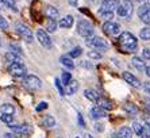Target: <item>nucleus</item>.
<instances>
[{"label":"nucleus","instance_id":"f257e3e1","mask_svg":"<svg viewBox=\"0 0 150 138\" xmlns=\"http://www.w3.org/2000/svg\"><path fill=\"white\" fill-rule=\"evenodd\" d=\"M119 43L126 53H134L138 49V41L135 35H133L130 31H123L119 35Z\"/></svg>","mask_w":150,"mask_h":138},{"label":"nucleus","instance_id":"f03ea898","mask_svg":"<svg viewBox=\"0 0 150 138\" xmlns=\"http://www.w3.org/2000/svg\"><path fill=\"white\" fill-rule=\"evenodd\" d=\"M85 43H87L88 48L95 49V50H107L110 48V43L105 41L104 38L98 37V35H92L89 38H85Z\"/></svg>","mask_w":150,"mask_h":138},{"label":"nucleus","instance_id":"7ed1b4c3","mask_svg":"<svg viewBox=\"0 0 150 138\" xmlns=\"http://www.w3.org/2000/svg\"><path fill=\"white\" fill-rule=\"evenodd\" d=\"M77 33L84 37V38H89L92 35H95V28L93 24L91 22L85 21V19H81L79 23H77Z\"/></svg>","mask_w":150,"mask_h":138},{"label":"nucleus","instance_id":"20e7f679","mask_svg":"<svg viewBox=\"0 0 150 138\" xmlns=\"http://www.w3.org/2000/svg\"><path fill=\"white\" fill-rule=\"evenodd\" d=\"M116 12L119 16L122 18H131L134 12V4L131 0H123L120 4H118L116 7Z\"/></svg>","mask_w":150,"mask_h":138},{"label":"nucleus","instance_id":"39448f33","mask_svg":"<svg viewBox=\"0 0 150 138\" xmlns=\"http://www.w3.org/2000/svg\"><path fill=\"white\" fill-rule=\"evenodd\" d=\"M8 73L14 77H25L27 75V68L23 62H12L7 68Z\"/></svg>","mask_w":150,"mask_h":138},{"label":"nucleus","instance_id":"423d86ee","mask_svg":"<svg viewBox=\"0 0 150 138\" xmlns=\"http://www.w3.org/2000/svg\"><path fill=\"white\" fill-rule=\"evenodd\" d=\"M11 127V130L16 133L18 135H22V137H27V135L33 134V126L30 123H23V124H15L14 122L8 124Z\"/></svg>","mask_w":150,"mask_h":138},{"label":"nucleus","instance_id":"0eeeda50","mask_svg":"<svg viewBox=\"0 0 150 138\" xmlns=\"http://www.w3.org/2000/svg\"><path fill=\"white\" fill-rule=\"evenodd\" d=\"M122 28H120V24L116 23L114 21H105L103 23V31H104L105 34L111 35V37H118L120 33H122Z\"/></svg>","mask_w":150,"mask_h":138},{"label":"nucleus","instance_id":"6e6552de","mask_svg":"<svg viewBox=\"0 0 150 138\" xmlns=\"http://www.w3.org/2000/svg\"><path fill=\"white\" fill-rule=\"evenodd\" d=\"M23 84L33 91H37L42 88V80L39 77L34 76V75H26L25 79H23Z\"/></svg>","mask_w":150,"mask_h":138},{"label":"nucleus","instance_id":"1a4fd4ad","mask_svg":"<svg viewBox=\"0 0 150 138\" xmlns=\"http://www.w3.org/2000/svg\"><path fill=\"white\" fill-rule=\"evenodd\" d=\"M15 30H16V33L21 35V37L25 39L26 42L31 43V42L34 41V35H33L31 30H30L27 26H25L23 23H16V24H15Z\"/></svg>","mask_w":150,"mask_h":138},{"label":"nucleus","instance_id":"9d476101","mask_svg":"<svg viewBox=\"0 0 150 138\" xmlns=\"http://www.w3.org/2000/svg\"><path fill=\"white\" fill-rule=\"evenodd\" d=\"M35 35H37L38 42L43 46V48L50 49L53 46V42H52V39H50V37H49V34H47V31L46 30H43V28H38L37 33H35Z\"/></svg>","mask_w":150,"mask_h":138},{"label":"nucleus","instance_id":"9b49d317","mask_svg":"<svg viewBox=\"0 0 150 138\" xmlns=\"http://www.w3.org/2000/svg\"><path fill=\"white\" fill-rule=\"evenodd\" d=\"M119 1L118 0H103L100 8H99V14H103V12H114L118 7Z\"/></svg>","mask_w":150,"mask_h":138},{"label":"nucleus","instance_id":"f8f14e48","mask_svg":"<svg viewBox=\"0 0 150 138\" xmlns=\"http://www.w3.org/2000/svg\"><path fill=\"white\" fill-rule=\"evenodd\" d=\"M122 77L127 84H130L131 87H135V88H139L141 87V81L138 80V77L134 76L131 72H123L122 73Z\"/></svg>","mask_w":150,"mask_h":138},{"label":"nucleus","instance_id":"ddd939ff","mask_svg":"<svg viewBox=\"0 0 150 138\" xmlns=\"http://www.w3.org/2000/svg\"><path fill=\"white\" fill-rule=\"evenodd\" d=\"M138 16L145 24H150V6H141L138 8Z\"/></svg>","mask_w":150,"mask_h":138},{"label":"nucleus","instance_id":"4468645a","mask_svg":"<svg viewBox=\"0 0 150 138\" xmlns=\"http://www.w3.org/2000/svg\"><path fill=\"white\" fill-rule=\"evenodd\" d=\"M89 115H91L92 121H99V119H103V118L107 117V111L103 110V108L99 107V106H95V107L91 108Z\"/></svg>","mask_w":150,"mask_h":138},{"label":"nucleus","instance_id":"2eb2a0df","mask_svg":"<svg viewBox=\"0 0 150 138\" xmlns=\"http://www.w3.org/2000/svg\"><path fill=\"white\" fill-rule=\"evenodd\" d=\"M79 88H80V84H79V81L72 79L69 83L65 85V95H74V93L79 91Z\"/></svg>","mask_w":150,"mask_h":138},{"label":"nucleus","instance_id":"dca6fc26","mask_svg":"<svg viewBox=\"0 0 150 138\" xmlns=\"http://www.w3.org/2000/svg\"><path fill=\"white\" fill-rule=\"evenodd\" d=\"M74 23V18L72 15H65L64 18H61L58 22V26L61 28H70Z\"/></svg>","mask_w":150,"mask_h":138},{"label":"nucleus","instance_id":"f3484780","mask_svg":"<svg viewBox=\"0 0 150 138\" xmlns=\"http://www.w3.org/2000/svg\"><path fill=\"white\" fill-rule=\"evenodd\" d=\"M131 137H133V130L130 127H127V126H125V127L119 129L118 133L114 134L112 138H131Z\"/></svg>","mask_w":150,"mask_h":138},{"label":"nucleus","instance_id":"a211bd4d","mask_svg":"<svg viewBox=\"0 0 150 138\" xmlns=\"http://www.w3.org/2000/svg\"><path fill=\"white\" fill-rule=\"evenodd\" d=\"M96 103H98L99 107H101L103 110H105V111H110V110L114 108V103H112L111 100L105 99V97H99Z\"/></svg>","mask_w":150,"mask_h":138},{"label":"nucleus","instance_id":"6ab92c4d","mask_svg":"<svg viewBox=\"0 0 150 138\" xmlns=\"http://www.w3.org/2000/svg\"><path fill=\"white\" fill-rule=\"evenodd\" d=\"M131 64H133L134 68H135L137 70H139V72L145 70V68H146L145 62H143V58H141V57H137V55H134L133 58H131Z\"/></svg>","mask_w":150,"mask_h":138},{"label":"nucleus","instance_id":"aec40b11","mask_svg":"<svg viewBox=\"0 0 150 138\" xmlns=\"http://www.w3.org/2000/svg\"><path fill=\"white\" fill-rule=\"evenodd\" d=\"M59 62H61V65L65 66L67 69H74V62H73V58H70L69 55H62L61 58H59Z\"/></svg>","mask_w":150,"mask_h":138},{"label":"nucleus","instance_id":"412c9836","mask_svg":"<svg viewBox=\"0 0 150 138\" xmlns=\"http://www.w3.org/2000/svg\"><path fill=\"white\" fill-rule=\"evenodd\" d=\"M42 124H43L46 129H53L56 126V119H54L53 115H45L43 119H42Z\"/></svg>","mask_w":150,"mask_h":138},{"label":"nucleus","instance_id":"4be33fe9","mask_svg":"<svg viewBox=\"0 0 150 138\" xmlns=\"http://www.w3.org/2000/svg\"><path fill=\"white\" fill-rule=\"evenodd\" d=\"M46 16L49 18V19H57L59 16L58 8L54 7V6H49V7L46 8Z\"/></svg>","mask_w":150,"mask_h":138},{"label":"nucleus","instance_id":"5701e85b","mask_svg":"<svg viewBox=\"0 0 150 138\" xmlns=\"http://www.w3.org/2000/svg\"><path fill=\"white\" fill-rule=\"evenodd\" d=\"M0 112L1 114H7V115H14L15 114V107L10 103H4L0 106Z\"/></svg>","mask_w":150,"mask_h":138},{"label":"nucleus","instance_id":"b1692460","mask_svg":"<svg viewBox=\"0 0 150 138\" xmlns=\"http://www.w3.org/2000/svg\"><path fill=\"white\" fill-rule=\"evenodd\" d=\"M123 110H125L127 114H130V115H135L137 112H138L137 106L134 103H131V102H126V103L123 104Z\"/></svg>","mask_w":150,"mask_h":138},{"label":"nucleus","instance_id":"393cba45","mask_svg":"<svg viewBox=\"0 0 150 138\" xmlns=\"http://www.w3.org/2000/svg\"><path fill=\"white\" fill-rule=\"evenodd\" d=\"M84 96L87 97L88 100H91V102H98V99L100 97V96L98 95V92H96V91L89 90V88L84 91Z\"/></svg>","mask_w":150,"mask_h":138},{"label":"nucleus","instance_id":"a878e982","mask_svg":"<svg viewBox=\"0 0 150 138\" xmlns=\"http://www.w3.org/2000/svg\"><path fill=\"white\" fill-rule=\"evenodd\" d=\"M6 58H7V61L10 62V64H12V62H23L21 58V55L14 52H8L7 55H6Z\"/></svg>","mask_w":150,"mask_h":138},{"label":"nucleus","instance_id":"bb28decb","mask_svg":"<svg viewBox=\"0 0 150 138\" xmlns=\"http://www.w3.org/2000/svg\"><path fill=\"white\" fill-rule=\"evenodd\" d=\"M0 3L3 4L4 7L10 8V10H12L14 12H16L18 8H16V4H15V0H0Z\"/></svg>","mask_w":150,"mask_h":138},{"label":"nucleus","instance_id":"cd10ccee","mask_svg":"<svg viewBox=\"0 0 150 138\" xmlns=\"http://www.w3.org/2000/svg\"><path fill=\"white\" fill-rule=\"evenodd\" d=\"M81 54H83V48H80V46H76V48H73L69 52L70 58H77V57H80Z\"/></svg>","mask_w":150,"mask_h":138},{"label":"nucleus","instance_id":"c85d7f7f","mask_svg":"<svg viewBox=\"0 0 150 138\" xmlns=\"http://www.w3.org/2000/svg\"><path fill=\"white\" fill-rule=\"evenodd\" d=\"M131 130H133L137 135H142L143 134V126L139 123V122H137V121L133 122V129H131Z\"/></svg>","mask_w":150,"mask_h":138},{"label":"nucleus","instance_id":"c756f323","mask_svg":"<svg viewBox=\"0 0 150 138\" xmlns=\"http://www.w3.org/2000/svg\"><path fill=\"white\" fill-rule=\"evenodd\" d=\"M70 80H72V73H69L68 70H64V72H61V81H62L64 85H67Z\"/></svg>","mask_w":150,"mask_h":138},{"label":"nucleus","instance_id":"7c9ffc66","mask_svg":"<svg viewBox=\"0 0 150 138\" xmlns=\"http://www.w3.org/2000/svg\"><path fill=\"white\" fill-rule=\"evenodd\" d=\"M87 55H88V58H91V60H101V53L96 52L95 49H92V50H89V52H87Z\"/></svg>","mask_w":150,"mask_h":138},{"label":"nucleus","instance_id":"2f4dec72","mask_svg":"<svg viewBox=\"0 0 150 138\" xmlns=\"http://www.w3.org/2000/svg\"><path fill=\"white\" fill-rule=\"evenodd\" d=\"M139 37L145 41H149L150 39V27H143L142 30L139 31Z\"/></svg>","mask_w":150,"mask_h":138},{"label":"nucleus","instance_id":"473e14b6","mask_svg":"<svg viewBox=\"0 0 150 138\" xmlns=\"http://www.w3.org/2000/svg\"><path fill=\"white\" fill-rule=\"evenodd\" d=\"M56 30H57L56 19H49V22H47V31H49V33H54Z\"/></svg>","mask_w":150,"mask_h":138},{"label":"nucleus","instance_id":"72a5a7b5","mask_svg":"<svg viewBox=\"0 0 150 138\" xmlns=\"http://www.w3.org/2000/svg\"><path fill=\"white\" fill-rule=\"evenodd\" d=\"M10 49H11V52L16 53V54H19V55H23V50H22V48L19 45H16V43H11Z\"/></svg>","mask_w":150,"mask_h":138},{"label":"nucleus","instance_id":"f704fd0d","mask_svg":"<svg viewBox=\"0 0 150 138\" xmlns=\"http://www.w3.org/2000/svg\"><path fill=\"white\" fill-rule=\"evenodd\" d=\"M0 119H1V122H4V123H7V124L14 122V117H12V115H7V114H1Z\"/></svg>","mask_w":150,"mask_h":138},{"label":"nucleus","instance_id":"c9c22d12","mask_svg":"<svg viewBox=\"0 0 150 138\" xmlns=\"http://www.w3.org/2000/svg\"><path fill=\"white\" fill-rule=\"evenodd\" d=\"M56 87H57V90H58L59 95H61V96H65V88L61 85V83H59V79H56Z\"/></svg>","mask_w":150,"mask_h":138},{"label":"nucleus","instance_id":"e433bc0d","mask_svg":"<svg viewBox=\"0 0 150 138\" xmlns=\"http://www.w3.org/2000/svg\"><path fill=\"white\" fill-rule=\"evenodd\" d=\"M142 58L150 61V49H147V48L143 49V50H142Z\"/></svg>","mask_w":150,"mask_h":138},{"label":"nucleus","instance_id":"4c0bfd02","mask_svg":"<svg viewBox=\"0 0 150 138\" xmlns=\"http://www.w3.org/2000/svg\"><path fill=\"white\" fill-rule=\"evenodd\" d=\"M103 19H105V21H110V19H112V16H114V12H103V14H99Z\"/></svg>","mask_w":150,"mask_h":138},{"label":"nucleus","instance_id":"58836bf2","mask_svg":"<svg viewBox=\"0 0 150 138\" xmlns=\"http://www.w3.org/2000/svg\"><path fill=\"white\" fill-rule=\"evenodd\" d=\"M46 108H47V103H46V102H41V103L37 106L35 110L37 111H43V110H46Z\"/></svg>","mask_w":150,"mask_h":138},{"label":"nucleus","instance_id":"ea45409f","mask_svg":"<svg viewBox=\"0 0 150 138\" xmlns=\"http://www.w3.org/2000/svg\"><path fill=\"white\" fill-rule=\"evenodd\" d=\"M143 90H145V92L147 95H150V81H146V83L143 84Z\"/></svg>","mask_w":150,"mask_h":138},{"label":"nucleus","instance_id":"a19ab883","mask_svg":"<svg viewBox=\"0 0 150 138\" xmlns=\"http://www.w3.org/2000/svg\"><path fill=\"white\" fill-rule=\"evenodd\" d=\"M77 117H79V123H80V126H83V127H85V122H84V119H83V117H81V114H80V112L77 114Z\"/></svg>","mask_w":150,"mask_h":138},{"label":"nucleus","instance_id":"79ce46f5","mask_svg":"<svg viewBox=\"0 0 150 138\" xmlns=\"http://www.w3.org/2000/svg\"><path fill=\"white\" fill-rule=\"evenodd\" d=\"M95 129H96V131H99V133H101V131L104 130V129H103V124H100V123L95 124Z\"/></svg>","mask_w":150,"mask_h":138},{"label":"nucleus","instance_id":"37998d69","mask_svg":"<svg viewBox=\"0 0 150 138\" xmlns=\"http://www.w3.org/2000/svg\"><path fill=\"white\" fill-rule=\"evenodd\" d=\"M68 3H69L72 7H77V4H79V0H68Z\"/></svg>","mask_w":150,"mask_h":138},{"label":"nucleus","instance_id":"c03bdc74","mask_svg":"<svg viewBox=\"0 0 150 138\" xmlns=\"http://www.w3.org/2000/svg\"><path fill=\"white\" fill-rule=\"evenodd\" d=\"M143 102H145V104H146L147 110H150V97H145V99H143Z\"/></svg>","mask_w":150,"mask_h":138},{"label":"nucleus","instance_id":"a18cd8bd","mask_svg":"<svg viewBox=\"0 0 150 138\" xmlns=\"http://www.w3.org/2000/svg\"><path fill=\"white\" fill-rule=\"evenodd\" d=\"M4 138H18L15 134H12V133H6L4 134Z\"/></svg>","mask_w":150,"mask_h":138},{"label":"nucleus","instance_id":"49530a36","mask_svg":"<svg viewBox=\"0 0 150 138\" xmlns=\"http://www.w3.org/2000/svg\"><path fill=\"white\" fill-rule=\"evenodd\" d=\"M142 6H150V0H141Z\"/></svg>","mask_w":150,"mask_h":138},{"label":"nucleus","instance_id":"de8ad7c7","mask_svg":"<svg viewBox=\"0 0 150 138\" xmlns=\"http://www.w3.org/2000/svg\"><path fill=\"white\" fill-rule=\"evenodd\" d=\"M145 73H146L147 76L150 77V65H149V66H146V68H145Z\"/></svg>","mask_w":150,"mask_h":138},{"label":"nucleus","instance_id":"09e8293b","mask_svg":"<svg viewBox=\"0 0 150 138\" xmlns=\"http://www.w3.org/2000/svg\"><path fill=\"white\" fill-rule=\"evenodd\" d=\"M145 122H146L147 126H150V117H146V118H145Z\"/></svg>","mask_w":150,"mask_h":138},{"label":"nucleus","instance_id":"8fccbe9b","mask_svg":"<svg viewBox=\"0 0 150 138\" xmlns=\"http://www.w3.org/2000/svg\"><path fill=\"white\" fill-rule=\"evenodd\" d=\"M84 137H85V138H93L91 134H88V133H87V134H85V135H84Z\"/></svg>","mask_w":150,"mask_h":138},{"label":"nucleus","instance_id":"3c124183","mask_svg":"<svg viewBox=\"0 0 150 138\" xmlns=\"http://www.w3.org/2000/svg\"><path fill=\"white\" fill-rule=\"evenodd\" d=\"M0 46H1V38H0Z\"/></svg>","mask_w":150,"mask_h":138},{"label":"nucleus","instance_id":"603ef678","mask_svg":"<svg viewBox=\"0 0 150 138\" xmlns=\"http://www.w3.org/2000/svg\"><path fill=\"white\" fill-rule=\"evenodd\" d=\"M142 138H150V137H146V135H145V137H142Z\"/></svg>","mask_w":150,"mask_h":138},{"label":"nucleus","instance_id":"864d4df0","mask_svg":"<svg viewBox=\"0 0 150 138\" xmlns=\"http://www.w3.org/2000/svg\"><path fill=\"white\" fill-rule=\"evenodd\" d=\"M0 18H3V16H1V14H0Z\"/></svg>","mask_w":150,"mask_h":138}]
</instances>
